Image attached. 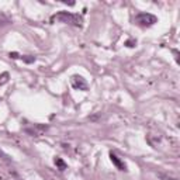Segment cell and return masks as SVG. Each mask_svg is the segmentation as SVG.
Returning a JSON list of instances; mask_svg holds the SVG:
<instances>
[{
  "label": "cell",
  "mask_w": 180,
  "mask_h": 180,
  "mask_svg": "<svg viewBox=\"0 0 180 180\" xmlns=\"http://www.w3.org/2000/svg\"><path fill=\"white\" fill-rule=\"evenodd\" d=\"M55 20H60V21H63V23L76 24V25H80V21H82L79 16L66 13V11H62V13H59L58 16H54V17H52V21H55Z\"/></svg>",
  "instance_id": "1"
},
{
  "label": "cell",
  "mask_w": 180,
  "mask_h": 180,
  "mask_svg": "<svg viewBox=\"0 0 180 180\" xmlns=\"http://www.w3.org/2000/svg\"><path fill=\"white\" fill-rule=\"evenodd\" d=\"M135 21L139 24V25H152V24L156 23V17L152 16L149 13H139L137 17H135Z\"/></svg>",
  "instance_id": "2"
},
{
  "label": "cell",
  "mask_w": 180,
  "mask_h": 180,
  "mask_svg": "<svg viewBox=\"0 0 180 180\" xmlns=\"http://www.w3.org/2000/svg\"><path fill=\"white\" fill-rule=\"evenodd\" d=\"M72 83H73V87L80 89V90H86V89H87V84H86V82H84L83 78H80V76H73V79H72Z\"/></svg>",
  "instance_id": "3"
},
{
  "label": "cell",
  "mask_w": 180,
  "mask_h": 180,
  "mask_svg": "<svg viewBox=\"0 0 180 180\" xmlns=\"http://www.w3.org/2000/svg\"><path fill=\"white\" fill-rule=\"evenodd\" d=\"M110 158H111V162H113V163H114V165H116V166L118 167L120 170H127V166H125V163H122V162H121L120 159L116 156V153L111 152V153H110Z\"/></svg>",
  "instance_id": "4"
},
{
  "label": "cell",
  "mask_w": 180,
  "mask_h": 180,
  "mask_svg": "<svg viewBox=\"0 0 180 180\" xmlns=\"http://www.w3.org/2000/svg\"><path fill=\"white\" fill-rule=\"evenodd\" d=\"M55 163L59 166V170H65V169H66V165H65L63 161H62V159H59V158H56V159H55Z\"/></svg>",
  "instance_id": "5"
},
{
  "label": "cell",
  "mask_w": 180,
  "mask_h": 180,
  "mask_svg": "<svg viewBox=\"0 0 180 180\" xmlns=\"http://www.w3.org/2000/svg\"><path fill=\"white\" fill-rule=\"evenodd\" d=\"M10 56H13V58H19V55H17L16 52H13V54H10Z\"/></svg>",
  "instance_id": "6"
},
{
  "label": "cell",
  "mask_w": 180,
  "mask_h": 180,
  "mask_svg": "<svg viewBox=\"0 0 180 180\" xmlns=\"http://www.w3.org/2000/svg\"><path fill=\"white\" fill-rule=\"evenodd\" d=\"M0 156H3V158H7V156H6V155H4V153L1 152V151H0Z\"/></svg>",
  "instance_id": "7"
}]
</instances>
